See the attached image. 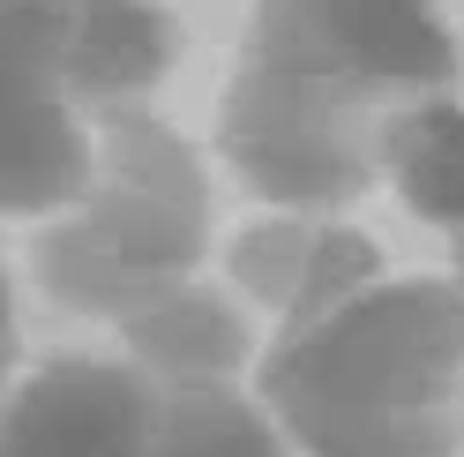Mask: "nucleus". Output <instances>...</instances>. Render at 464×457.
Here are the masks:
<instances>
[{
	"label": "nucleus",
	"mask_w": 464,
	"mask_h": 457,
	"mask_svg": "<svg viewBox=\"0 0 464 457\" xmlns=\"http://www.w3.org/2000/svg\"><path fill=\"white\" fill-rule=\"evenodd\" d=\"M457 83L434 0H255L218 142L255 195L337 210L382 173V135L412 98Z\"/></svg>",
	"instance_id": "obj_1"
},
{
	"label": "nucleus",
	"mask_w": 464,
	"mask_h": 457,
	"mask_svg": "<svg viewBox=\"0 0 464 457\" xmlns=\"http://www.w3.org/2000/svg\"><path fill=\"white\" fill-rule=\"evenodd\" d=\"M263 397L307 457H450L464 427V293L374 277L285 323Z\"/></svg>",
	"instance_id": "obj_2"
},
{
	"label": "nucleus",
	"mask_w": 464,
	"mask_h": 457,
	"mask_svg": "<svg viewBox=\"0 0 464 457\" xmlns=\"http://www.w3.org/2000/svg\"><path fill=\"white\" fill-rule=\"evenodd\" d=\"M172 45L150 0H0V210H68Z\"/></svg>",
	"instance_id": "obj_3"
},
{
	"label": "nucleus",
	"mask_w": 464,
	"mask_h": 457,
	"mask_svg": "<svg viewBox=\"0 0 464 457\" xmlns=\"http://www.w3.org/2000/svg\"><path fill=\"white\" fill-rule=\"evenodd\" d=\"M202 233H210V195L195 158L158 121L112 112L82 195L38 240V277L82 316H135L165 285H188Z\"/></svg>",
	"instance_id": "obj_4"
},
{
	"label": "nucleus",
	"mask_w": 464,
	"mask_h": 457,
	"mask_svg": "<svg viewBox=\"0 0 464 457\" xmlns=\"http://www.w3.org/2000/svg\"><path fill=\"white\" fill-rule=\"evenodd\" d=\"M158 383L112 360H53L0 397V457H142Z\"/></svg>",
	"instance_id": "obj_5"
},
{
	"label": "nucleus",
	"mask_w": 464,
	"mask_h": 457,
	"mask_svg": "<svg viewBox=\"0 0 464 457\" xmlns=\"http://www.w3.org/2000/svg\"><path fill=\"white\" fill-rule=\"evenodd\" d=\"M232 270H240V285L270 307L277 323H307V316H323L330 300H344V293H360V285L382 277V263H374V248L360 233L300 225V218L247 233L240 248H232Z\"/></svg>",
	"instance_id": "obj_6"
},
{
	"label": "nucleus",
	"mask_w": 464,
	"mask_h": 457,
	"mask_svg": "<svg viewBox=\"0 0 464 457\" xmlns=\"http://www.w3.org/2000/svg\"><path fill=\"white\" fill-rule=\"evenodd\" d=\"M128 323V345L142 360V375L158 390H195V383H225V367L240 360V316L210 293L165 285L158 300H142Z\"/></svg>",
	"instance_id": "obj_7"
},
{
	"label": "nucleus",
	"mask_w": 464,
	"mask_h": 457,
	"mask_svg": "<svg viewBox=\"0 0 464 457\" xmlns=\"http://www.w3.org/2000/svg\"><path fill=\"white\" fill-rule=\"evenodd\" d=\"M382 173H397L404 203L427 225H442L457 240L464 233V105L450 91L412 98L382 135Z\"/></svg>",
	"instance_id": "obj_8"
},
{
	"label": "nucleus",
	"mask_w": 464,
	"mask_h": 457,
	"mask_svg": "<svg viewBox=\"0 0 464 457\" xmlns=\"http://www.w3.org/2000/svg\"><path fill=\"white\" fill-rule=\"evenodd\" d=\"M142 457H285V450H277V427L255 405H240L225 383H195V390H158Z\"/></svg>",
	"instance_id": "obj_9"
},
{
	"label": "nucleus",
	"mask_w": 464,
	"mask_h": 457,
	"mask_svg": "<svg viewBox=\"0 0 464 457\" xmlns=\"http://www.w3.org/2000/svg\"><path fill=\"white\" fill-rule=\"evenodd\" d=\"M8 360H15V316H8V285H0V383H8Z\"/></svg>",
	"instance_id": "obj_10"
},
{
	"label": "nucleus",
	"mask_w": 464,
	"mask_h": 457,
	"mask_svg": "<svg viewBox=\"0 0 464 457\" xmlns=\"http://www.w3.org/2000/svg\"><path fill=\"white\" fill-rule=\"evenodd\" d=\"M457 270H464V233H457Z\"/></svg>",
	"instance_id": "obj_11"
}]
</instances>
